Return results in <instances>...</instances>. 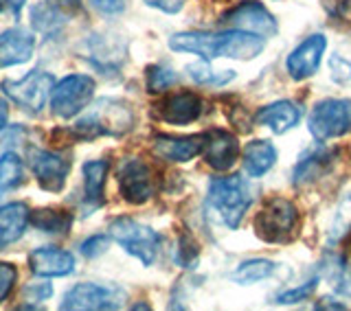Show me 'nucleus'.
<instances>
[{"mask_svg":"<svg viewBox=\"0 0 351 311\" xmlns=\"http://www.w3.org/2000/svg\"><path fill=\"white\" fill-rule=\"evenodd\" d=\"M117 180L121 195H123L130 204H143L156 191V180H154L152 166L138 158H128L121 162L117 171Z\"/></svg>","mask_w":351,"mask_h":311,"instance_id":"nucleus-10","label":"nucleus"},{"mask_svg":"<svg viewBox=\"0 0 351 311\" xmlns=\"http://www.w3.org/2000/svg\"><path fill=\"white\" fill-rule=\"evenodd\" d=\"M106 250H108V237L104 235H95L82 243V254L88 259H95L99 254H104Z\"/></svg>","mask_w":351,"mask_h":311,"instance_id":"nucleus-34","label":"nucleus"},{"mask_svg":"<svg viewBox=\"0 0 351 311\" xmlns=\"http://www.w3.org/2000/svg\"><path fill=\"white\" fill-rule=\"evenodd\" d=\"M255 121L259 125L270 127L274 134H285L301 121V108L294 101H277L261 108Z\"/></svg>","mask_w":351,"mask_h":311,"instance_id":"nucleus-19","label":"nucleus"},{"mask_svg":"<svg viewBox=\"0 0 351 311\" xmlns=\"http://www.w3.org/2000/svg\"><path fill=\"white\" fill-rule=\"evenodd\" d=\"M84 204L88 208H97L104 204V186L108 175L106 160H88L84 164Z\"/></svg>","mask_w":351,"mask_h":311,"instance_id":"nucleus-22","label":"nucleus"},{"mask_svg":"<svg viewBox=\"0 0 351 311\" xmlns=\"http://www.w3.org/2000/svg\"><path fill=\"white\" fill-rule=\"evenodd\" d=\"M36 38L25 29H9L0 36V66H16L31 60Z\"/></svg>","mask_w":351,"mask_h":311,"instance_id":"nucleus-18","label":"nucleus"},{"mask_svg":"<svg viewBox=\"0 0 351 311\" xmlns=\"http://www.w3.org/2000/svg\"><path fill=\"white\" fill-rule=\"evenodd\" d=\"M29 265L38 276H69L75 272V257L60 248H38L31 252Z\"/></svg>","mask_w":351,"mask_h":311,"instance_id":"nucleus-17","label":"nucleus"},{"mask_svg":"<svg viewBox=\"0 0 351 311\" xmlns=\"http://www.w3.org/2000/svg\"><path fill=\"white\" fill-rule=\"evenodd\" d=\"M47 5L58 9L64 16H73L82 9V0H47Z\"/></svg>","mask_w":351,"mask_h":311,"instance_id":"nucleus-37","label":"nucleus"},{"mask_svg":"<svg viewBox=\"0 0 351 311\" xmlns=\"http://www.w3.org/2000/svg\"><path fill=\"white\" fill-rule=\"evenodd\" d=\"M296 228H299V210L290 199L283 197L268 199L255 217V232L270 243L290 241Z\"/></svg>","mask_w":351,"mask_h":311,"instance_id":"nucleus-5","label":"nucleus"},{"mask_svg":"<svg viewBox=\"0 0 351 311\" xmlns=\"http://www.w3.org/2000/svg\"><path fill=\"white\" fill-rule=\"evenodd\" d=\"M325 9L332 11V16L336 18L351 20V0H338V3H327L325 0Z\"/></svg>","mask_w":351,"mask_h":311,"instance_id":"nucleus-39","label":"nucleus"},{"mask_svg":"<svg viewBox=\"0 0 351 311\" xmlns=\"http://www.w3.org/2000/svg\"><path fill=\"white\" fill-rule=\"evenodd\" d=\"M31 224L42 232H49V235H66L71 230L73 215L66 213V210L42 208L31 213Z\"/></svg>","mask_w":351,"mask_h":311,"instance_id":"nucleus-24","label":"nucleus"},{"mask_svg":"<svg viewBox=\"0 0 351 311\" xmlns=\"http://www.w3.org/2000/svg\"><path fill=\"white\" fill-rule=\"evenodd\" d=\"M110 237H112L128 254L136 257L143 265H152L156 261L160 248V235L149 226L136 219L119 217L110 224Z\"/></svg>","mask_w":351,"mask_h":311,"instance_id":"nucleus-4","label":"nucleus"},{"mask_svg":"<svg viewBox=\"0 0 351 311\" xmlns=\"http://www.w3.org/2000/svg\"><path fill=\"white\" fill-rule=\"evenodd\" d=\"M202 153L208 166H213L215 171H228L230 166L237 162L239 156V142L233 134H228L224 129H213L204 134Z\"/></svg>","mask_w":351,"mask_h":311,"instance_id":"nucleus-14","label":"nucleus"},{"mask_svg":"<svg viewBox=\"0 0 351 311\" xmlns=\"http://www.w3.org/2000/svg\"><path fill=\"white\" fill-rule=\"evenodd\" d=\"M222 22L226 25L235 27L239 31H248V33H255L259 38H272L277 33V20L270 14V11L263 7L257 0H246L241 3L239 7L226 11L222 16Z\"/></svg>","mask_w":351,"mask_h":311,"instance_id":"nucleus-11","label":"nucleus"},{"mask_svg":"<svg viewBox=\"0 0 351 311\" xmlns=\"http://www.w3.org/2000/svg\"><path fill=\"white\" fill-rule=\"evenodd\" d=\"M329 71H332V79L336 84L351 82V62L340 58V55H332V58H329Z\"/></svg>","mask_w":351,"mask_h":311,"instance_id":"nucleus-32","label":"nucleus"},{"mask_svg":"<svg viewBox=\"0 0 351 311\" xmlns=\"http://www.w3.org/2000/svg\"><path fill=\"white\" fill-rule=\"evenodd\" d=\"M134 125V112L121 99H99L84 119L73 127L75 138L90 140L97 136H123Z\"/></svg>","mask_w":351,"mask_h":311,"instance_id":"nucleus-2","label":"nucleus"},{"mask_svg":"<svg viewBox=\"0 0 351 311\" xmlns=\"http://www.w3.org/2000/svg\"><path fill=\"white\" fill-rule=\"evenodd\" d=\"M18 279V270L11 263H0V303L11 294Z\"/></svg>","mask_w":351,"mask_h":311,"instance_id":"nucleus-33","label":"nucleus"},{"mask_svg":"<svg viewBox=\"0 0 351 311\" xmlns=\"http://www.w3.org/2000/svg\"><path fill=\"white\" fill-rule=\"evenodd\" d=\"M327 51V40L323 36H310L305 38L299 47H296L290 55L288 60H285V69H288L292 79H307V77H312L318 66L323 62V55Z\"/></svg>","mask_w":351,"mask_h":311,"instance_id":"nucleus-13","label":"nucleus"},{"mask_svg":"<svg viewBox=\"0 0 351 311\" xmlns=\"http://www.w3.org/2000/svg\"><path fill=\"white\" fill-rule=\"evenodd\" d=\"M31 221V213L25 202H11L0 206V246L16 243Z\"/></svg>","mask_w":351,"mask_h":311,"instance_id":"nucleus-20","label":"nucleus"},{"mask_svg":"<svg viewBox=\"0 0 351 311\" xmlns=\"http://www.w3.org/2000/svg\"><path fill=\"white\" fill-rule=\"evenodd\" d=\"M316 285H318V276H314V279H310V281H305L299 287H292V290H288V292H281L277 298H274V301H277L279 305H294V303L307 301V298L314 294Z\"/></svg>","mask_w":351,"mask_h":311,"instance_id":"nucleus-30","label":"nucleus"},{"mask_svg":"<svg viewBox=\"0 0 351 311\" xmlns=\"http://www.w3.org/2000/svg\"><path fill=\"white\" fill-rule=\"evenodd\" d=\"M0 88L16 105L31 114H40L55 88V77L47 71H31L18 82L5 79Z\"/></svg>","mask_w":351,"mask_h":311,"instance_id":"nucleus-6","label":"nucleus"},{"mask_svg":"<svg viewBox=\"0 0 351 311\" xmlns=\"http://www.w3.org/2000/svg\"><path fill=\"white\" fill-rule=\"evenodd\" d=\"M123 303V292L117 287H106L97 283H80L64 294L60 309L64 311H97V309H119Z\"/></svg>","mask_w":351,"mask_h":311,"instance_id":"nucleus-9","label":"nucleus"},{"mask_svg":"<svg viewBox=\"0 0 351 311\" xmlns=\"http://www.w3.org/2000/svg\"><path fill=\"white\" fill-rule=\"evenodd\" d=\"M51 294H53V287H51V283H29L27 287H25V296L29 298V301H36V303H40V301H47V298H51Z\"/></svg>","mask_w":351,"mask_h":311,"instance_id":"nucleus-35","label":"nucleus"},{"mask_svg":"<svg viewBox=\"0 0 351 311\" xmlns=\"http://www.w3.org/2000/svg\"><path fill=\"white\" fill-rule=\"evenodd\" d=\"M349 226H351V193L340 199L338 210H336L334 226H332V237H329V239L338 241L349 230Z\"/></svg>","mask_w":351,"mask_h":311,"instance_id":"nucleus-31","label":"nucleus"},{"mask_svg":"<svg viewBox=\"0 0 351 311\" xmlns=\"http://www.w3.org/2000/svg\"><path fill=\"white\" fill-rule=\"evenodd\" d=\"M316 140H329L343 136L351 129V101L349 99H325L316 103L307 121Z\"/></svg>","mask_w":351,"mask_h":311,"instance_id":"nucleus-7","label":"nucleus"},{"mask_svg":"<svg viewBox=\"0 0 351 311\" xmlns=\"http://www.w3.org/2000/svg\"><path fill=\"white\" fill-rule=\"evenodd\" d=\"M186 73H189V77L195 84H202V86H224L235 77L233 71L215 73L211 66H208L206 60L197 62V64H189V66H186Z\"/></svg>","mask_w":351,"mask_h":311,"instance_id":"nucleus-28","label":"nucleus"},{"mask_svg":"<svg viewBox=\"0 0 351 311\" xmlns=\"http://www.w3.org/2000/svg\"><path fill=\"white\" fill-rule=\"evenodd\" d=\"M169 49L178 53L200 55L206 62L215 58L252 60L263 51V38L239 29H230L222 33L189 31V33H176V36H171Z\"/></svg>","mask_w":351,"mask_h":311,"instance_id":"nucleus-1","label":"nucleus"},{"mask_svg":"<svg viewBox=\"0 0 351 311\" xmlns=\"http://www.w3.org/2000/svg\"><path fill=\"white\" fill-rule=\"evenodd\" d=\"M252 199H255V191H252V186L239 175L215 177V180H211V184H208L206 202L228 228H237L241 224V219H244V213L250 208Z\"/></svg>","mask_w":351,"mask_h":311,"instance_id":"nucleus-3","label":"nucleus"},{"mask_svg":"<svg viewBox=\"0 0 351 311\" xmlns=\"http://www.w3.org/2000/svg\"><path fill=\"white\" fill-rule=\"evenodd\" d=\"M204 136H167L158 134L154 138V153L167 162H189L202 153Z\"/></svg>","mask_w":351,"mask_h":311,"instance_id":"nucleus-16","label":"nucleus"},{"mask_svg":"<svg viewBox=\"0 0 351 311\" xmlns=\"http://www.w3.org/2000/svg\"><path fill=\"white\" fill-rule=\"evenodd\" d=\"M22 180H25V166H22L20 156L14 151L3 153L0 158V193L20 186Z\"/></svg>","mask_w":351,"mask_h":311,"instance_id":"nucleus-26","label":"nucleus"},{"mask_svg":"<svg viewBox=\"0 0 351 311\" xmlns=\"http://www.w3.org/2000/svg\"><path fill=\"white\" fill-rule=\"evenodd\" d=\"M145 3L154 9L165 11V14H178L184 7V0H145Z\"/></svg>","mask_w":351,"mask_h":311,"instance_id":"nucleus-38","label":"nucleus"},{"mask_svg":"<svg viewBox=\"0 0 351 311\" xmlns=\"http://www.w3.org/2000/svg\"><path fill=\"white\" fill-rule=\"evenodd\" d=\"M29 164L38 177V184L44 191L58 193L64 188L66 177H69L71 171V162L66 156L47 149H33L29 153Z\"/></svg>","mask_w":351,"mask_h":311,"instance_id":"nucleus-12","label":"nucleus"},{"mask_svg":"<svg viewBox=\"0 0 351 311\" xmlns=\"http://www.w3.org/2000/svg\"><path fill=\"white\" fill-rule=\"evenodd\" d=\"M69 16L60 14L58 9H53L49 5H36L31 9V25L36 31L44 33V36H51V33H58Z\"/></svg>","mask_w":351,"mask_h":311,"instance_id":"nucleus-27","label":"nucleus"},{"mask_svg":"<svg viewBox=\"0 0 351 311\" xmlns=\"http://www.w3.org/2000/svg\"><path fill=\"white\" fill-rule=\"evenodd\" d=\"M197 257V250L191 243V246H186V241L182 239L180 241V248H178V263H182V268H191V263L195 261Z\"/></svg>","mask_w":351,"mask_h":311,"instance_id":"nucleus-40","label":"nucleus"},{"mask_svg":"<svg viewBox=\"0 0 351 311\" xmlns=\"http://www.w3.org/2000/svg\"><path fill=\"white\" fill-rule=\"evenodd\" d=\"M274 272V263L268 259H248L244 263H239L235 272L230 274V279L239 285H250V283H257L268 279V276Z\"/></svg>","mask_w":351,"mask_h":311,"instance_id":"nucleus-25","label":"nucleus"},{"mask_svg":"<svg viewBox=\"0 0 351 311\" xmlns=\"http://www.w3.org/2000/svg\"><path fill=\"white\" fill-rule=\"evenodd\" d=\"M7 114H9L7 101L5 99H0V129H5V125H7Z\"/></svg>","mask_w":351,"mask_h":311,"instance_id":"nucleus-43","label":"nucleus"},{"mask_svg":"<svg viewBox=\"0 0 351 311\" xmlns=\"http://www.w3.org/2000/svg\"><path fill=\"white\" fill-rule=\"evenodd\" d=\"M178 82V75L173 73V69L165 64H156V66H149L147 69V88L149 92H162L167 90L169 86H173Z\"/></svg>","mask_w":351,"mask_h":311,"instance_id":"nucleus-29","label":"nucleus"},{"mask_svg":"<svg viewBox=\"0 0 351 311\" xmlns=\"http://www.w3.org/2000/svg\"><path fill=\"white\" fill-rule=\"evenodd\" d=\"M22 7H25V0H0V14L18 16Z\"/></svg>","mask_w":351,"mask_h":311,"instance_id":"nucleus-41","label":"nucleus"},{"mask_svg":"<svg viewBox=\"0 0 351 311\" xmlns=\"http://www.w3.org/2000/svg\"><path fill=\"white\" fill-rule=\"evenodd\" d=\"M241 162H244V169L248 175L261 177L277 162V149L268 140H252L246 145L244 153H241Z\"/></svg>","mask_w":351,"mask_h":311,"instance_id":"nucleus-21","label":"nucleus"},{"mask_svg":"<svg viewBox=\"0 0 351 311\" xmlns=\"http://www.w3.org/2000/svg\"><path fill=\"white\" fill-rule=\"evenodd\" d=\"M158 116L165 123L171 125H186L202 114V99L193 92H176L162 99L156 108Z\"/></svg>","mask_w":351,"mask_h":311,"instance_id":"nucleus-15","label":"nucleus"},{"mask_svg":"<svg viewBox=\"0 0 351 311\" xmlns=\"http://www.w3.org/2000/svg\"><path fill=\"white\" fill-rule=\"evenodd\" d=\"M90 3L104 16H117L125 9V0H90Z\"/></svg>","mask_w":351,"mask_h":311,"instance_id":"nucleus-36","label":"nucleus"},{"mask_svg":"<svg viewBox=\"0 0 351 311\" xmlns=\"http://www.w3.org/2000/svg\"><path fill=\"white\" fill-rule=\"evenodd\" d=\"M95 95V79L88 75H69L60 84H55L51 92L53 114L71 119L90 105Z\"/></svg>","mask_w":351,"mask_h":311,"instance_id":"nucleus-8","label":"nucleus"},{"mask_svg":"<svg viewBox=\"0 0 351 311\" xmlns=\"http://www.w3.org/2000/svg\"><path fill=\"white\" fill-rule=\"evenodd\" d=\"M316 309H347L345 303H334V298H325L323 303H318Z\"/></svg>","mask_w":351,"mask_h":311,"instance_id":"nucleus-42","label":"nucleus"},{"mask_svg":"<svg viewBox=\"0 0 351 311\" xmlns=\"http://www.w3.org/2000/svg\"><path fill=\"white\" fill-rule=\"evenodd\" d=\"M329 160H332V151L329 149H312L307 151L305 156H301L299 162L294 166V175H292V182L294 184H305V182H312L321 175Z\"/></svg>","mask_w":351,"mask_h":311,"instance_id":"nucleus-23","label":"nucleus"}]
</instances>
